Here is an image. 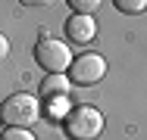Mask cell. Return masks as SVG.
Here are the masks:
<instances>
[{
	"instance_id": "obj_1",
	"label": "cell",
	"mask_w": 147,
	"mask_h": 140,
	"mask_svg": "<svg viewBox=\"0 0 147 140\" xmlns=\"http://www.w3.org/2000/svg\"><path fill=\"white\" fill-rule=\"evenodd\" d=\"M103 112L94 109V106H75L69 109L63 128H66V137L69 140H97L103 134Z\"/></svg>"
},
{
	"instance_id": "obj_2",
	"label": "cell",
	"mask_w": 147,
	"mask_h": 140,
	"mask_svg": "<svg viewBox=\"0 0 147 140\" xmlns=\"http://www.w3.org/2000/svg\"><path fill=\"white\" fill-rule=\"evenodd\" d=\"M41 118V103L31 93H13L0 103V121L6 128H28Z\"/></svg>"
},
{
	"instance_id": "obj_3",
	"label": "cell",
	"mask_w": 147,
	"mask_h": 140,
	"mask_svg": "<svg viewBox=\"0 0 147 140\" xmlns=\"http://www.w3.org/2000/svg\"><path fill=\"white\" fill-rule=\"evenodd\" d=\"M34 62L47 72V75H66L69 72V65H72V50H69V44H63L57 37H41L38 44H34Z\"/></svg>"
},
{
	"instance_id": "obj_4",
	"label": "cell",
	"mask_w": 147,
	"mask_h": 140,
	"mask_svg": "<svg viewBox=\"0 0 147 140\" xmlns=\"http://www.w3.org/2000/svg\"><path fill=\"white\" fill-rule=\"evenodd\" d=\"M107 75V59L100 53H82L72 65H69V81L78 84V87H91V84H100Z\"/></svg>"
},
{
	"instance_id": "obj_5",
	"label": "cell",
	"mask_w": 147,
	"mask_h": 140,
	"mask_svg": "<svg viewBox=\"0 0 147 140\" xmlns=\"http://www.w3.org/2000/svg\"><path fill=\"white\" fill-rule=\"evenodd\" d=\"M94 34H97L94 16H78V13H75V16L66 19V37H69V41H75V44H91Z\"/></svg>"
},
{
	"instance_id": "obj_6",
	"label": "cell",
	"mask_w": 147,
	"mask_h": 140,
	"mask_svg": "<svg viewBox=\"0 0 147 140\" xmlns=\"http://www.w3.org/2000/svg\"><path fill=\"white\" fill-rule=\"evenodd\" d=\"M69 90H72L69 75H47L41 81V93L44 97H69Z\"/></svg>"
},
{
	"instance_id": "obj_7",
	"label": "cell",
	"mask_w": 147,
	"mask_h": 140,
	"mask_svg": "<svg viewBox=\"0 0 147 140\" xmlns=\"http://www.w3.org/2000/svg\"><path fill=\"white\" fill-rule=\"evenodd\" d=\"M69 97H47V112L53 115V118H66L69 115Z\"/></svg>"
},
{
	"instance_id": "obj_8",
	"label": "cell",
	"mask_w": 147,
	"mask_h": 140,
	"mask_svg": "<svg viewBox=\"0 0 147 140\" xmlns=\"http://www.w3.org/2000/svg\"><path fill=\"white\" fill-rule=\"evenodd\" d=\"M66 3H69L72 13H78V16H94V13L100 9L103 0H66Z\"/></svg>"
},
{
	"instance_id": "obj_9",
	"label": "cell",
	"mask_w": 147,
	"mask_h": 140,
	"mask_svg": "<svg viewBox=\"0 0 147 140\" xmlns=\"http://www.w3.org/2000/svg\"><path fill=\"white\" fill-rule=\"evenodd\" d=\"M113 3H116L119 13H125V16H138V13L147 9V0H113Z\"/></svg>"
},
{
	"instance_id": "obj_10",
	"label": "cell",
	"mask_w": 147,
	"mask_h": 140,
	"mask_svg": "<svg viewBox=\"0 0 147 140\" xmlns=\"http://www.w3.org/2000/svg\"><path fill=\"white\" fill-rule=\"evenodd\" d=\"M0 140H38V137L31 134L28 128H6V131L0 134Z\"/></svg>"
},
{
	"instance_id": "obj_11",
	"label": "cell",
	"mask_w": 147,
	"mask_h": 140,
	"mask_svg": "<svg viewBox=\"0 0 147 140\" xmlns=\"http://www.w3.org/2000/svg\"><path fill=\"white\" fill-rule=\"evenodd\" d=\"M22 6H53V0H19Z\"/></svg>"
},
{
	"instance_id": "obj_12",
	"label": "cell",
	"mask_w": 147,
	"mask_h": 140,
	"mask_svg": "<svg viewBox=\"0 0 147 140\" xmlns=\"http://www.w3.org/2000/svg\"><path fill=\"white\" fill-rule=\"evenodd\" d=\"M6 56H9V41H6L3 34H0V62H3Z\"/></svg>"
},
{
	"instance_id": "obj_13",
	"label": "cell",
	"mask_w": 147,
	"mask_h": 140,
	"mask_svg": "<svg viewBox=\"0 0 147 140\" xmlns=\"http://www.w3.org/2000/svg\"><path fill=\"white\" fill-rule=\"evenodd\" d=\"M0 134H3V131H0Z\"/></svg>"
}]
</instances>
